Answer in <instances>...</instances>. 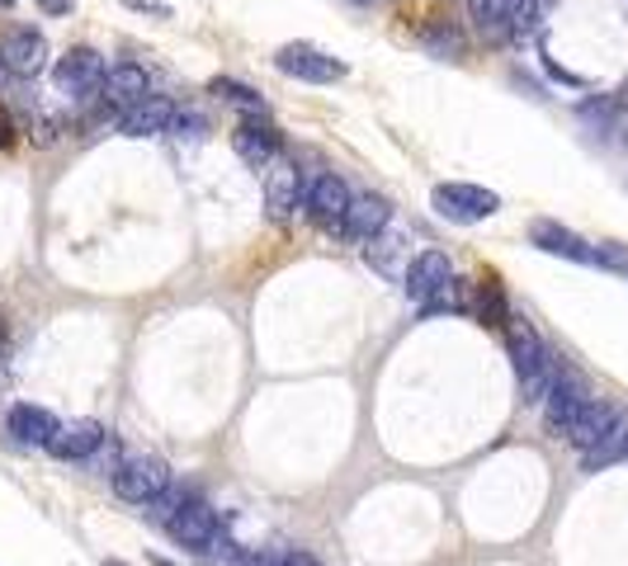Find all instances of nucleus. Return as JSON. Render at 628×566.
I'll return each instance as SVG.
<instances>
[{
    "mask_svg": "<svg viewBox=\"0 0 628 566\" xmlns=\"http://www.w3.org/2000/svg\"><path fill=\"white\" fill-rule=\"evenodd\" d=\"M505 349H511V364H515V374H520V392H525L530 406H538L548 392H553V382H557V354L538 340V331L525 326V322H511V331H505Z\"/></svg>",
    "mask_w": 628,
    "mask_h": 566,
    "instance_id": "obj_1",
    "label": "nucleus"
},
{
    "mask_svg": "<svg viewBox=\"0 0 628 566\" xmlns=\"http://www.w3.org/2000/svg\"><path fill=\"white\" fill-rule=\"evenodd\" d=\"M430 203H435V212H440L444 222H463V227L486 222V218H496V212H501V199L492 189H482V185H435Z\"/></svg>",
    "mask_w": 628,
    "mask_h": 566,
    "instance_id": "obj_2",
    "label": "nucleus"
},
{
    "mask_svg": "<svg viewBox=\"0 0 628 566\" xmlns=\"http://www.w3.org/2000/svg\"><path fill=\"white\" fill-rule=\"evenodd\" d=\"M114 491L124 495V501H133V505H151V501H161V495L170 491V468L161 463V458L133 453V458H124V468L114 472Z\"/></svg>",
    "mask_w": 628,
    "mask_h": 566,
    "instance_id": "obj_3",
    "label": "nucleus"
},
{
    "mask_svg": "<svg viewBox=\"0 0 628 566\" xmlns=\"http://www.w3.org/2000/svg\"><path fill=\"white\" fill-rule=\"evenodd\" d=\"M104 57L95 48H72V52H62L57 66H52V81H57V91L62 95H72V99H91L100 95V85H104Z\"/></svg>",
    "mask_w": 628,
    "mask_h": 566,
    "instance_id": "obj_4",
    "label": "nucleus"
},
{
    "mask_svg": "<svg viewBox=\"0 0 628 566\" xmlns=\"http://www.w3.org/2000/svg\"><path fill=\"white\" fill-rule=\"evenodd\" d=\"M274 66L284 71V76L312 81V85H331V81L345 76V62L331 57V52H322V48H312V43H289V48H279Z\"/></svg>",
    "mask_w": 628,
    "mask_h": 566,
    "instance_id": "obj_5",
    "label": "nucleus"
},
{
    "mask_svg": "<svg viewBox=\"0 0 628 566\" xmlns=\"http://www.w3.org/2000/svg\"><path fill=\"white\" fill-rule=\"evenodd\" d=\"M166 528H170V538H176V543L199 547V553H213V543H218V510L203 505V501H180L166 515Z\"/></svg>",
    "mask_w": 628,
    "mask_h": 566,
    "instance_id": "obj_6",
    "label": "nucleus"
},
{
    "mask_svg": "<svg viewBox=\"0 0 628 566\" xmlns=\"http://www.w3.org/2000/svg\"><path fill=\"white\" fill-rule=\"evenodd\" d=\"M0 62H6L10 76H39V71L48 66V39L39 29H10L6 39H0Z\"/></svg>",
    "mask_w": 628,
    "mask_h": 566,
    "instance_id": "obj_7",
    "label": "nucleus"
},
{
    "mask_svg": "<svg viewBox=\"0 0 628 566\" xmlns=\"http://www.w3.org/2000/svg\"><path fill=\"white\" fill-rule=\"evenodd\" d=\"M232 151L247 161L251 170H270L279 156H284V137H279L270 123H237L232 128Z\"/></svg>",
    "mask_w": 628,
    "mask_h": 566,
    "instance_id": "obj_8",
    "label": "nucleus"
},
{
    "mask_svg": "<svg viewBox=\"0 0 628 566\" xmlns=\"http://www.w3.org/2000/svg\"><path fill=\"white\" fill-rule=\"evenodd\" d=\"M586 401H590V397H586V382H582L577 374H557L553 392L544 397V424H548V434L563 439V434H567V424L582 416V406H586Z\"/></svg>",
    "mask_w": 628,
    "mask_h": 566,
    "instance_id": "obj_9",
    "label": "nucleus"
},
{
    "mask_svg": "<svg viewBox=\"0 0 628 566\" xmlns=\"http://www.w3.org/2000/svg\"><path fill=\"white\" fill-rule=\"evenodd\" d=\"M176 99H166V95H147V99H137L133 109H124V118H118V128H124L128 137H156V133H170L176 128Z\"/></svg>",
    "mask_w": 628,
    "mask_h": 566,
    "instance_id": "obj_10",
    "label": "nucleus"
},
{
    "mask_svg": "<svg viewBox=\"0 0 628 566\" xmlns=\"http://www.w3.org/2000/svg\"><path fill=\"white\" fill-rule=\"evenodd\" d=\"M350 203H355V193H350V185H345L341 175H317L312 189H307V212L322 227H341V218L350 212Z\"/></svg>",
    "mask_w": 628,
    "mask_h": 566,
    "instance_id": "obj_11",
    "label": "nucleus"
},
{
    "mask_svg": "<svg viewBox=\"0 0 628 566\" xmlns=\"http://www.w3.org/2000/svg\"><path fill=\"white\" fill-rule=\"evenodd\" d=\"M104 449V424L100 420H66L57 424V434L48 439V453L72 463V458H91Z\"/></svg>",
    "mask_w": 628,
    "mask_h": 566,
    "instance_id": "obj_12",
    "label": "nucleus"
},
{
    "mask_svg": "<svg viewBox=\"0 0 628 566\" xmlns=\"http://www.w3.org/2000/svg\"><path fill=\"white\" fill-rule=\"evenodd\" d=\"M6 430H10V439L20 449H48V439L57 434V420H52V411H43V406L20 401V406H10Z\"/></svg>",
    "mask_w": 628,
    "mask_h": 566,
    "instance_id": "obj_13",
    "label": "nucleus"
},
{
    "mask_svg": "<svg viewBox=\"0 0 628 566\" xmlns=\"http://www.w3.org/2000/svg\"><path fill=\"white\" fill-rule=\"evenodd\" d=\"M530 241L548 255H563V260H577V264H600V245L582 241L577 232H567V227H557V222H534Z\"/></svg>",
    "mask_w": 628,
    "mask_h": 566,
    "instance_id": "obj_14",
    "label": "nucleus"
},
{
    "mask_svg": "<svg viewBox=\"0 0 628 566\" xmlns=\"http://www.w3.org/2000/svg\"><path fill=\"white\" fill-rule=\"evenodd\" d=\"M449 279H453L449 255H444V251H421V255L411 260V270H407V283H402V289H407L411 303H430V297L440 293Z\"/></svg>",
    "mask_w": 628,
    "mask_h": 566,
    "instance_id": "obj_15",
    "label": "nucleus"
},
{
    "mask_svg": "<svg viewBox=\"0 0 628 566\" xmlns=\"http://www.w3.org/2000/svg\"><path fill=\"white\" fill-rule=\"evenodd\" d=\"M388 218H393L388 199H378V193H364V199H355L350 212L341 218V237H345V241H374L383 227H388Z\"/></svg>",
    "mask_w": 628,
    "mask_h": 566,
    "instance_id": "obj_16",
    "label": "nucleus"
},
{
    "mask_svg": "<svg viewBox=\"0 0 628 566\" xmlns=\"http://www.w3.org/2000/svg\"><path fill=\"white\" fill-rule=\"evenodd\" d=\"M619 416H624V411H619L615 401H596V397H590V401L582 406V416L567 424V434H563V439H567L572 449H582V453H586L590 444H600V434H605Z\"/></svg>",
    "mask_w": 628,
    "mask_h": 566,
    "instance_id": "obj_17",
    "label": "nucleus"
},
{
    "mask_svg": "<svg viewBox=\"0 0 628 566\" xmlns=\"http://www.w3.org/2000/svg\"><path fill=\"white\" fill-rule=\"evenodd\" d=\"M100 95L104 104H118V109H133L137 99H147V71L137 66V62H118L104 71V85H100Z\"/></svg>",
    "mask_w": 628,
    "mask_h": 566,
    "instance_id": "obj_18",
    "label": "nucleus"
},
{
    "mask_svg": "<svg viewBox=\"0 0 628 566\" xmlns=\"http://www.w3.org/2000/svg\"><path fill=\"white\" fill-rule=\"evenodd\" d=\"M265 203H270L274 218H284V212L299 208V166L284 161V156H279V161L270 166V180H265Z\"/></svg>",
    "mask_w": 628,
    "mask_h": 566,
    "instance_id": "obj_19",
    "label": "nucleus"
},
{
    "mask_svg": "<svg viewBox=\"0 0 628 566\" xmlns=\"http://www.w3.org/2000/svg\"><path fill=\"white\" fill-rule=\"evenodd\" d=\"M624 453H628V416H619L615 424H609V430L600 434V444H590L582 453V463H586V472H600V468H609Z\"/></svg>",
    "mask_w": 628,
    "mask_h": 566,
    "instance_id": "obj_20",
    "label": "nucleus"
},
{
    "mask_svg": "<svg viewBox=\"0 0 628 566\" xmlns=\"http://www.w3.org/2000/svg\"><path fill=\"white\" fill-rule=\"evenodd\" d=\"M208 95H218V99H227V104H237V109H247V114H260V109H265V95L251 91L247 81H232V76H213V81H208Z\"/></svg>",
    "mask_w": 628,
    "mask_h": 566,
    "instance_id": "obj_21",
    "label": "nucleus"
},
{
    "mask_svg": "<svg viewBox=\"0 0 628 566\" xmlns=\"http://www.w3.org/2000/svg\"><path fill=\"white\" fill-rule=\"evenodd\" d=\"M421 43L435 52V57H463V39H459V29H444V24H435L421 33Z\"/></svg>",
    "mask_w": 628,
    "mask_h": 566,
    "instance_id": "obj_22",
    "label": "nucleus"
},
{
    "mask_svg": "<svg viewBox=\"0 0 628 566\" xmlns=\"http://www.w3.org/2000/svg\"><path fill=\"white\" fill-rule=\"evenodd\" d=\"M482 316H486V322H505V293H501L496 279L482 283Z\"/></svg>",
    "mask_w": 628,
    "mask_h": 566,
    "instance_id": "obj_23",
    "label": "nucleus"
},
{
    "mask_svg": "<svg viewBox=\"0 0 628 566\" xmlns=\"http://www.w3.org/2000/svg\"><path fill=\"white\" fill-rule=\"evenodd\" d=\"M128 10H137V14H156V20H170V6L166 0H124Z\"/></svg>",
    "mask_w": 628,
    "mask_h": 566,
    "instance_id": "obj_24",
    "label": "nucleus"
},
{
    "mask_svg": "<svg viewBox=\"0 0 628 566\" xmlns=\"http://www.w3.org/2000/svg\"><path fill=\"white\" fill-rule=\"evenodd\" d=\"M222 566H270V557H260V553H227Z\"/></svg>",
    "mask_w": 628,
    "mask_h": 566,
    "instance_id": "obj_25",
    "label": "nucleus"
},
{
    "mask_svg": "<svg viewBox=\"0 0 628 566\" xmlns=\"http://www.w3.org/2000/svg\"><path fill=\"white\" fill-rule=\"evenodd\" d=\"M270 566H317V562H312L307 553H274Z\"/></svg>",
    "mask_w": 628,
    "mask_h": 566,
    "instance_id": "obj_26",
    "label": "nucleus"
},
{
    "mask_svg": "<svg viewBox=\"0 0 628 566\" xmlns=\"http://www.w3.org/2000/svg\"><path fill=\"white\" fill-rule=\"evenodd\" d=\"M52 137H57V123H39V128H33V142H39V147H52Z\"/></svg>",
    "mask_w": 628,
    "mask_h": 566,
    "instance_id": "obj_27",
    "label": "nucleus"
},
{
    "mask_svg": "<svg viewBox=\"0 0 628 566\" xmlns=\"http://www.w3.org/2000/svg\"><path fill=\"white\" fill-rule=\"evenodd\" d=\"M176 128H180V137L189 133V137H199L203 133V118H195V114H189V118H176Z\"/></svg>",
    "mask_w": 628,
    "mask_h": 566,
    "instance_id": "obj_28",
    "label": "nucleus"
},
{
    "mask_svg": "<svg viewBox=\"0 0 628 566\" xmlns=\"http://www.w3.org/2000/svg\"><path fill=\"white\" fill-rule=\"evenodd\" d=\"M48 14H72V0H39Z\"/></svg>",
    "mask_w": 628,
    "mask_h": 566,
    "instance_id": "obj_29",
    "label": "nucleus"
},
{
    "mask_svg": "<svg viewBox=\"0 0 628 566\" xmlns=\"http://www.w3.org/2000/svg\"><path fill=\"white\" fill-rule=\"evenodd\" d=\"M10 142H14V128H10V118L0 114V147H10Z\"/></svg>",
    "mask_w": 628,
    "mask_h": 566,
    "instance_id": "obj_30",
    "label": "nucleus"
},
{
    "mask_svg": "<svg viewBox=\"0 0 628 566\" xmlns=\"http://www.w3.org/2000/svg\"><path fill=\"white\" fill-rule=\"evenodd\" d=\"M6 76H10V71H6V62H0V85H6Z\"/></svg>",
    "mask_w": 628,
    "mask_h": 566,
    "instance_id": "obj_31",
    "label": "nucleus"
},
{
    "mask_svg": "<svg viewBox=\"0 0 628 566\" xmlns=\"http://www.w3.org/2000/svg\"><path fill=\"white\" fill-rule=\"evenodd\" d=\"M10 6H14V0H0V10H10Z\"/></svg>",
    "mask_w": 628,
    "mask_h": 566,
    "instance_id": "obj_32",
    "label": "nucleus"
},
{
    "mask_svg": "<svg viewBox=\"0 0 628 566\" xmlns=\"http://www.w3.org/2000/svg\"><path fill=\"white\" fill-rule=\"evenodd\" d=\"M350 6H369V0H350Z\"/></svg>",
    "mask_w": 628,
    "mask_h": 566,
    "instance_id": "obj_33",
    "label": "nucleus"
},
{
    "mask_svg": "<svg viewBox=\"0 0 628 566\" xmlns=\"http://www.w3.org/2000/svg\"><path fill=\"white\" fill-rule=\"evenodd\" d=\"M104 566H124V562H104Z\"/></svg>",
    "mask_w": 628,
    "mask_h": 566,
    "instance_id": "obj_34",
    "label": "nucleus"
},
{
    "mask_svg": "<svg viewBox=\"0 0 628 566\" xmlns=\"http://www.w3.org/2000/svg\"><path fill=\"white\" fill-rule=\"evenodd\" d=\"M624 95H628V91H624Z\"/></svg>",
    "mask_w": 628,
    "mask_h": 566,
    "instance_id": "obj_35",
    "label": "nucleus"
},
{
    "mask_svg": "<svg viewBox=\"0 0 628 566\" xmlns=\"http://www.w3.org/2000/svg\"><path fill=\"white\" fill-rule=\"evenodd\" d=\"M624 458H628V453H624Z\"/></svg>",
    "mask_w": 628,
    "mask_h": 566,
    "instance_id": "obj_36",
    "label": "nucleus"
}]
</instances>
